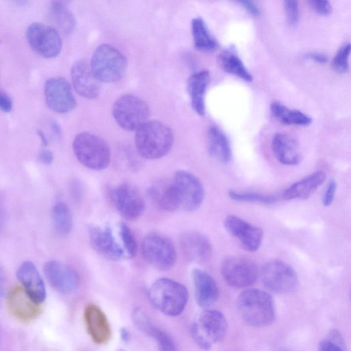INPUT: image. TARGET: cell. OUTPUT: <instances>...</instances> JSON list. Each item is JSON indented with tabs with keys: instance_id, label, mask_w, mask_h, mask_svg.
<instances>
[{
	"instance_id": "48",
	"label": "cell",
	"mask_w": 351,
	"mask_h": 351,
	"mask_svg": "<svg viewBox=\"0 0 351 351\" xmlns=\"http://www.w3.org/2000/svg\"><path fill=\"white\" fill-rule=\"evenodd\" d=\"M38 135L40 136V138H41V141H42V143L43 145H47V138H45L44 134L41 132V131H38Z\"/></svg>"
},
{
	"instance_id": "6",
	"label": "cell",
	"mask_w": 351,
	"mask_h": 351,
	"mask_svg": "<svg viewBox=\"0 0 351 351\" xmlns=\"http://www.w3.org/2000/svg\"><path fill=\"white\" fill-rule=\"evenodd\" d=\"M112 116L117 124L127 131H136L149 117V108L141 98L132 95L119 97L113 104Z\"/></svg>"
},
{
	"instance_id": "3",
	"label": "cell",
	"mask_w": 351,
	"mask_h": 351,
	"mask_svg": "<svg viewBox=\"0 0 351 351\" xmlns=\"http://www.w3.org/2000/svg\"><path fill=\"white\" fill-rule=\"evenodd\" d=\"M148 297L152 304L162 313L176 317L182 313L188 301V291L181 283L162 278L150 287Z\"/></svg>"
},
{
	"instance_id": "21",
	"label": "cell",
	"mask_w": 351,
	"mask_h": 351,
	"mask_svg": "<svg viewBox=\"0 0 351 351\" xmlns=\"http://www.w3.org/2000/svg\"><path fill=\"white\" fill-rule=\"evenodd\" d=\"M194 325L198 332L211 344L223 339L228 327L224 315L219 311L211 309L202 312L198 321Z\"/></svg>"
},
{
	"instance_id": "9",
	"label": "cell",
	"mask_w": 351,
	"mask_h": 351,
	"mask_svg": "<svg viewBox=\"0 0 351 351\" xmlns=\"http://www.w3.org/2000/svg\"><path fill=\"white\" fill-rule=\"evenodd\" d=\"M26 38L32 49L46 58L57 56L62 49V40L58 30L45 24L34 23L29 25Z\"/></svg>"
},
{
	"instance_id": "34",
	"label": "cell",
	"mask_w": 351,
	"mask_h": 351,
	"mask_svg": "<svg viewBox=\"0 0 351 351\" xmlns=\"http://www.w3.org/2000/svg\"><path fill=\"white\" fill-rule=\"evenodd\" d=\"M119 234L125 255L128 258L135 256L138 249L136 240L132 230L126 223L121 222L119 224Z\"/></svg>"
},
{
	"instance_id": "14",
	"label": "cell",
	"mask_w": 351,
	"mask_h": 351,
	"mask_svg": "<svg viewBox=\"0 0 351 351\" xmlns=\"http://www.w3.org/2000/svg\"><path fill=\"white\" fill-rule=\"evenodd\" d=\"M43 270L51 286L60 293H72L79 286L78 273L72 266L66 263L58 261H50L45 264Z\"/></svg>"
},
{
	"instance_id": "22",
	"label": "cell",
	"mask_w": 351,
	"mask_h": 351,
	"mask_svg": "<svg viewBox=\"0 0 351 351\" xmlns=\"http://www.w3.org/2000/svg\"><path fill=\"white\" fill-rule=\"evenodd\" d=\"M147 195L159 210L173 212L180 206V202L173 181L158 180L147 189Z\"/></svg>"
},
{
	"instance_id": "30",
	"label": "cell",
	"mask_w": 351,
	"mask_h": 351,
	"mask_svg": "<svg viewBox=\"0 0 351 351\" xmlns=\"http://www.w3.org/2000/svg\"><path fill=\"white\" fill-rule=\"evenodd\" d=\"M273 116L285 125H308L312 119L305 113L295 109H291L284 104L274 101L270 106Z\"/></svg>"
},
{
	"instance_id": "47",
	"label": "cell",
	"mask_w": 351,
	"mask_h": 351,
	"mask_svg": "<svg viewBox=\"0 0 351 351\" xmlns=\"http://www.w3.org/2000/svg\"><path fill=\"white\" fill-rule=\"evenodd\" d=\"M73 189L74 191V194L75 197H79L82 194V187L79 183H75V185L73 186Z\"/></svg>"
},
{
	"instance_id": "29",
	"label": "cell",
	"mask_w": 351,
	"mask_h": 351,
	"mask_svg": "<svg viewBox=\"0 0 351 351\" xmlns=\"http://www.w3.org/2000/svg\"><path fill=\"white\" fill-rule=\"evenodd\" d=\"M191 32L194 45L197 49L205 52H212L218 49V42L211 34L202 18L196 17L192 20Z\"/></svg>"
},
{
	"instance_id": "24",
	"label": "cell",
	"mask_w": 351,
	"mask_h": 351,
	"mask_svg": "<svg viewBox=\"0 0 351 351\" xmlns=\"http://www.w3.org/2000/svg\"><path fill=\"white\" fill-rule=\"evenodd\" d=\"M271 150L282 164L295 165L301 160V154L295 139L286 133H277L271 140Z\"/></svg>"
},
{
	"instance_id": "33",
	"label": "cell",
	"mask_w": 351,
	"mask_h": 351,
	"mask_svg": "<svg viewBox=\"0 0 351 351\" xmlns=\"http://www.w3.org/2000/svg\"><path fill=\"white\" fill-rule=\"evenodd\" d=\"M142 332L157 341L160 351H176V346L171 337L162 330L154 326L151 322L143 328Z\"/></svg>"
},
{
	"instance_id": "10",
	"label": "cell",
	"mask_w": 351,
	"mask_h": 351,
	"mask_svg": "<svg viewBox=\"0 0 351 351\" xmlns=\"http://www.w3.org/2000/svg\"><path fill=\"white\" fill-rule=\"evenodd\" d=\"M221 272L227 284L239 288L252 285L258 275L256 265L250 260L240 256H230L223 260Z\"/></svg>"
},
{
	"instance_id": "50",
	"label": "cell",
	"mask_w": 351,
	"mask_h": 351,
	"mask_svg": "<svg viewBox=\"0 0 351 351\" xmlns=\"http://www.w3.org/2000/svg\"><path fill=\"white\" fill-rule=\"evenodd\" d=\"M285 351H287V350H285Z\"/></svg>"
},
{
	"instance_id": "2",
	"label": "cell",
	"mask_w": 351,
	"mask_h": 351,
	"mask_svg": "<svg viewBox=\"0 0 351 351\" xmlns=\"http://www.w3.org/2000/svg\"><path fill=\"white\" fill-rule=\"evenodd\" d=\"M237 308L243 320L254 327L267 326L275 317L273 299L261 289H249L242 291L237 299Z\"/></svg>"
},
{
	"instance_id": "19",
	"label": "cell",
	"mask_w": 351,
	"mask_h": 351,
	"mask_svg": "<svg viewBox=\"0 0 351 351\" xmlns=\"http://www.w3.org/2000/svg\"><path fill=\"white\" fill-rule=\"evenodd\" d=\"M180 247L186 258L195 263H206L213 254V246L209 239L196 231H189L182 234Z\"/></svg>"
},
{
	"instance_id": "12",
	"label": "cell",
	"mask_w": 351,
	"mask_h": 351,
	"mask_svg": "<svg viewBox=\"0 0 351 351\" xmlns=\"http://www.w3.org/2000/svg\"><path fill=\"white\" fill-rule=\"evenodd\" d=\"M180 202V206L188 211L197 210L202 204L204 189L200 180L192 173L179 170L172 180Z\"/></svg>"
},
{
	"instance_id": "8",
	"label": "cell",
	"mask_w": 351,
	"mask_h": 351,
	"mask_svg": "<svg viewBox=\"0 0 351 351\" xmlns=\"http://www.w3.org/2000/svg\"><path fill=\"white\" fill-rule=\"evenodd\" d=\"M264 286L277 293H287L297 287L298 279L295 270L281 261H271L265 263L261 271Z\"/></svg>"
},
{
	"instance_id": "18",
	"label": "cell",
	"mask_w": 351,
	"mask_h": 351,
	"mask_svg": "<svg viewBox=\"0 0 351 351\" xmlns=\"http://www.w3.org/2000/svg\"><path fill=\"white\" fill-rule=\"evenodd\" d=\"M71 78L75 90L80 96L88 99L99 96L100 82L86 61L80 60L73 63L71 69Z\"/></svg>"
},
{
	"instance_id": "16",
	"label": "cell",
	"mask_w": 351,
	"mask_h": 351,
	"mask_svg": "<svg viewBox=\"0 0 351 351\" xmlns=\"http://www.w3.org/2000/svg\"><path fill=\"white\" fill-rule=\"evenodd\" d=\"M16 277L33 304H40L45 300L47 291L43 279L32 262L21 263L16 271Z\"/></svg>"
},
{
	"instance_id": "42",
	"label": "cell",
	"mask_w": 351,
	"mask_h": 351,
	"mask_svg": "<svg viewBox=\"0 0 351 351\" xmlns=\"http://www.w3.org/2000/svg\"><path fill=\"white\" fill-rule=\"evenodd\" d=\"M12 102L10 97L0 91V109L5 112H9L12 110Z\"/></svg>"
},
{
	"instance_id": "7",
	"label": "cell",
	"mask_w": 351,
	"mask_h": 351,
	"mask_svg": "<svg viewBox=\"0 0 351 351\" xmlns=\"http://www.w3.org/2000/svg\"><path fill=\"white\" fill-rule=\"evenodd\" d=\"M141 252L145 261L160 271H168L176 264L177 252L171 241L156 232L147 234L143 239Z\"/></svg>"
},
{
	"instance_id": "39",
	"label": "cell",
	"mask_w": 351,
	"mask_h": 351,
	"mask_svg": "<svg viewBox=\"0 0 351 351\" xmlns=\"http://www.w3.org/2000/svg\"><path fill=\"white\" fill-rule=\"evenodd\" d=\"M308 3L315 12L321 16H328L332 12V5L328 1L311 0Z\"/></svg>"
},
{
	"instance_id": "25",
	"label": "cell",
	"mask_w": 351,
	"mask_h": 351,
	"mask_svg": "<svg viewBox=\"0 0 351 351\" xmlns=\"http://www.w3.org/2000/svg\"><path fill=\"white\" fill-rule=\"evenodd\" d=\"M210 73L202 70L194 73L187 82V90L193 109L200 116L205 114V94L210 82Z\"/></svg>"
},
{
	"instance_id": "17",
	"label": "cell",
	"mask_w": 351,
	"mask_h": 351,
	"mask_svg": "<svg viewBox=\"0 0 351 351\" xmlns=\"http://www.w3.org/2000/svg\"><path fill=\"white\" fill-rule=\"evenodd\" d=\"M88 234L92 247L103 256L110 260L119 261L125 256L109 226H90Z\"/></svg>"
},
{
	"instance_id": "11",
	"label": "cell",
	"mask_w": 351,
	"mask_h": 351,
	"mask_svg": "<svg viewBox=\"0 0 351 351\" xmlns=\"http://www.w3.org/2000/svg\"><path fill=\"white\" fill-rule=\"evenodd\" d=\"M110 195L113 205L126 220H136L143 213L144 200L132 185L128 183L117 185L112 188Z\"/></svg>"
},
{
	"instance_id": "26",
	"label": "cell",
	"mask_w": 351,
	"mask_h": 351,
	"mask_svg": "<svg viewBox=\"0 0 351 351\" xmlns=\"http://www.w3.org/2000/svg\"><path fill=\"white\" fill-rule=\"evenodd\" d=\"M326 178L324 171H315L287 188L282 195L283 198L287 200L307 199L322 184Z\"/></svg>"
},
{
	"instance_id": "32",
	"label": "cell",
	"mask_w": 351,
	"mask_h": 351,
	"mask_svg": "<svg viewBox=\"0 0 351 351\" xmlns=\"http://www.w3.org/2000/svg\"><path fill=\"white\" fill-rule=\"evenodd\" d=\"M52 217L56 231L62 234H68L73 227V218L70 208L62 202L56 203L52 210Z\"/></svg>"
},
{
	"instance_id": "23",
	"label": "cell",
	"mask_w": 351,
	"mask_h": 351,
	"mask_svg": "<svg viewBox=\"0 0 351 351\" xmlns=\"http://www.w3.org/2000/svg\"><path fill=\"white\" fill-rule=\"evenodd\" d=\"M191 275L197 302L202 307L210 306L219 297L215 280L208 273L199 268H194Z\"/></svg>"
},
{
	"instance_id": "44",
	"label": "cell",
	"mask_w": 351,
	"mask_h": 351,
	"mask_svg": "<svg viewBox=\"0 0 351 351\" xmlns=\"http://www.w3.org/2000/svg\"><path fill=\"white\" fill-rule=\"evenodd\" d=\"M6 278L4 271L0 267V306H1L5 292Z\"/></svg>"
},
{
	"instance_id": "1",
	"label": "cell",
	"mask_w": 351,
	"mask_h": 351,
	"mask_svg": "<svg viewBox=\"0 0 351 351\" xmlns=\"http://www.w3.org/2000/svg\"><path fill=\"white\" fill-rule=\"evenodd\" d=\"M173 144L171 130L160 121H147L136 131V147L144 158H160L169 152Z\"/></svg>"
},
{
	"instance_id": "28",
	"label": "cell",
	"mask_w": 351,
	"mask_h": 351,
	"mask_svg": "<svg viewBox=\"0 0 351 351\" xmlns=\"http://www.w3.org/2000/svg\"><path fill=\"white\" fill-rule=\"evenodd\" d=\"M217 61L224 71L245 82H250L253 80L252 75L237 55L233 46L222 50L218 55Z\"/></svg>"
},
{
	"instance_id": "5",
	"label": "cell",
	"mask_w": 351,
	"mask_h": 351,
	"mask_svg": "<svg viewBox=\"0 0 351 351\" xmlns=\"http://www.w3.org/2000/svg\"><path fill=\"white\" fill-rule=\"evenodd\" d=\"M125 57L114 47L104 44L94 51L90 66L99 82H114L120 80L127 69Z\"/></svg>"
},
{
	"instance_id": "40",
	"label": "cell",
	"mask_w": 351,
	"mask_h": 351,
	"mask_svg": "<svg viewBox=\"0 0 351 351\" xmlns=\"http://www.w3.org/2000/svg\"><path fill=\"white\" fill-rule=\"evenodd\" d=\"M337 189V182L335 180H331L326 188L323 197V204L325 206H329L333 201Z\"/></svg>"
},
{
	"instance_id": "13",
	"label": "cell",
	"mask_w": 351,
	"mask_h": 351,
	"mask_svg": "<svg viewBox=\"0 0 351 351\" xmlns=\"http://www.w3.org/2000/svg\"><path fill=\"white\" fill-rule=\"evenodd\" d=\"M47 105L58 113H66L75 108L76 101L71 84L63 77H52L45 84Z\"/></svg>"
},
{
	"instance_id": "38",
	"label": "cell",
	"mask_w": 351,
	"mask_h": 351,
	"mask_svg": "<svg viewBox=\"0 0 351 351\" xmlns=\"http://www.w3.org/2000/svg\"><path fill=\"white\" fill-rule=\"evenodd\" d=\"M283 6L287 23L290 25H294L300 17L298 2L293 0L285 1Z\"/></svg>"
},
{
	"instance_id": "35",
	"label": "cell",
	"mask_w": 351,
	"mask_h": 351,
	"mask_svg": "<svg viewBox=\"0 0 351 351\" xmlns=\"http://www.w3.org/2000/svg\"><path fill=\"white\" fill-rule=\"evenodd\" d=\"M228 195L232 199L238 202L269 204L276 201V199L272 196L252 192H239L230 190Z\"/></svg>"
},
{
	"instance_id": "46",
	"label": "cell",
	"mask_w": 351,
	"mask_h": 351,
	"mask_svg": "<svg viewBox=\"0 0 351 351\" xmlns=\"http://www.w3.org/2000/svg\"><path fill=\"white\" fill-rule=\"evenodd\" d=\"M120 334H121V337L123 341L127 342L130 340V335L129 331L126 328H121Z\"/></svg>"
},
{
	"instance_id": "31",
	"label": "cell",
	"mask_w": 351,
	"mask_h": 351,
	"mask_svg": "<svg viewBox=\"0 0 351 351\" xmlns=\"http://www.w3.org/2000/svg\"><path fill=\"white\" fill-rule=\"evenodd\" d=\"M50 15L57 27L65 34H71L75 27V20L63 1H56L51 3Z\"/></svg>"
},
{
	"instance_id": "49",
	"label": "cell",
	"mask_w": 351,
	"mask_h": 351,
	"mask_svg": "<svg viewBox=\"0 0 351 351\" xmlns=\"http://www.w3.org/2000/svg\"><path fill=\"white\" fill-rule=\"evenodd\" d=\"M118 351H125V350H119Z\"/></svg>"
},
{
	"instance_id": "15",
	"label": "cell",
	"mask_w": 351,
	"mask_h": 351,
	"mask_svg": "<svg viewBox=\"0 0 351 351\" xmlns=\"http://www.w3.org/2000/svg\"><path fill=\"white\" fill-rule=\"evenodd\" d=\"M226 230L238 240L247 251L257 250L263 239L262 230L236 215H229L224 220Z\"/></svg>"
},
{
	"instance_id": "20",
	"label": "cell",
	"mask_w": 351,
	"mask_h": 351,
	"mask_svg": "<svg viewBox=\"0 0 351 351\" xmlns=\"http://www.w3.org/2000/svg\"><path fill=\"white\" fill-rule=\"evenodd\" d=\"M84 320L88 334L97 344H104L111 337V329L106 314L96 304H89L84 311Z\"/></svg>"
},
{
	"instance_id": "36",
	"label": "cell",
	"mask_w": 351,
	"mask_h": 351,
	"mask_svg": "<svg viewBox=\"0 0 351 351\" xmlns=\"http://www.w3.org/2000/svg\"><path fill=\"white\" fill-rule=\"evenodd\" d=\"M350 53V44L343 45L337 51L332 61V67L339 73H344L349 69V56Z\"/></svg>"
},
{
	"instance_id": "37",
	"label": "cell",
	"mask_w": 351,
	"mask_h": 351,
	"mask_svg": "<svg viewBox=\"0 0 351 351\" xmlns=\"http://www.w3.org/2000/svg\"><path fill=\"white\" fill-rule=\"evenodd\" d=\"M341 343L340 335L333 332L327 339L320 342L318 351H344Z\"/></svg>"
},
{
	"instance_id": "43",
	"label": "cell",
	"mask_w": 351,
	"mask_h": 351,
	"mask_svg": "<svg viewBox=\"0 0 351 351\" xmlns=\"http://www.w3.org/2000/svg\"><path fill=\"white\" fill-rule=\"evenodd\" d=\"M305 56L307 59L319 64H324L328 60L327 56L325 54L318 52L309 53Z\"/></svg>"
},
{
	"instance_id": "41",
	"label": "cell",
	"mask_w": 351,
	"mask_h": 351,
	"mask_svg": "<svg viewBox=\"0 0 351 351\" xmlns=\"http://www.w3.org/2000/svg\"><path fill=\"white\" fill-rule=\"evenodd\" d=\"M239 3L252 16L255 17L261 16V10L254 1H240Z\"/></svg>"
},
{
	"instance_id": "4",
	"label": "cell",
	"mask_w": 351,
	"mask_h": 351,
	"mask_svg": "<svg viewBox=\"0 0 351 351\" xmlns=\"http://www.w3.org/2000/svg\"><path fill=\"white\" fill-rule=\"evenodd\" d=\"M73 149L79 162L89 169L101 171L110 165L111 153L108 143L93 134H77L73 141Z\"/></svg>"
},
{
	"instance_id": "45",
	"label": "cell",
	"mask_w": 351,
	"mask_h": 351,
	"mask_svg": "<svg viewBox=\"0 0 351 351\" xmlns=\"http://www.w3.org/2000/svg\"><path fill=\"white\" fill-rule=\"evenodd\" d=\"M39 158L43 163L49 165L52 162L53 156L49 150L43 149L39 154Z\"/></svg>"
},
{
	"instance_id": "27",
	"label": "cell",
	"mask_w": 351,
	"mask_h": 351,
	"mask_svg": "<svg viewBox=\"0 0 351 351\" xmlns=\"http://www.w3.org/2000/svg\"><path fill=\"white\" fill-rule=\"evenodd\" d=\"M208 152L211 156L223 164L229 163L232 153L229 140L217 126L210 127L208 131Z\"/></svg>"
}]
</instances>
